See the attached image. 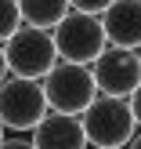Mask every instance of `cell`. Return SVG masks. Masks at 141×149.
<instances>
[{"label": "cell", "mask_w": 141, "mask_h": 149, "mask_svg": "<svg viewBox=\"0 0 141 149\" xmlns=\"http://www.w3.org/2000/svg\"><path fill=\"white\" fill-rule=\"evenodd\" d=\"M127 102H130V113H134V124L141 127V84H138L134 91L127 95Z\"/></svg>", "instance_id": "12"}, {"label": "cell", "mask_w": 141, "mask_h": 149, "mask_svg": "<svg viewBox=\"0 0 141 149\" xmlns=\"http://www.w3.org/2000/svg\"><path fill=\"white\" fill-rule=\"evenodd\" d=\"M47 98H43V87L40 80H29V77H14L7 73L0 80V124L4 131H33L36 124L47 116Z\"/></svg>", "instance_id": "4"}, {"label": "cell", "mask_w": 141, "mask_h": 149, "mask_svg": "<svg viewBox=\"0 0 141 149\" xmlns=\"http://www.w3.org/2000/svg\"><path fill=\"white\" fill-rule=\"evenodd\" d=\"M98 18L112 47H141V0H112Z\"/></svg>", "instance_id": "8"}, {"label": "cell", "mask_w": 141, "mask_h": 149, "mask_svg": "<svg viewBox=\"0 0 141 149\" xmlns=\"http://www.w3.org/2000/svg\"><path fill=\"white\" fill-rule=\"evenodd\" d=\"M109 4H112V0H69L72 11H87V15H101Z\"/></svg>", "instance_id": "11"}, {"label": "cell", "mask_w": 141, "mask_h": 149, "mask_svg": "<svg viewBox=\"0 0 141 149\" xmlns=\"http://www.w3.org/2000/svg\"><path fill=\"white\" fill-rule=\"evenodd\" d=\"M18 11H22V22H25V26L51 29L69 11V0H18Z\"/></svg>", "instance_id": "9"}, {"label": "cell", "mask_w": 141, "mask_h": 149, "mask_svg": "<svg viewBox=\"0 0 141 149\" xmlns=\"http://www.w3.org/2000/svg\"><path fill=\"white\" fill-rule=\"evenodd\" d=\"M33 146L36 149H87V135L76 113L47 109V116L33 127Z\"/></svg>", "instance_id": "7"}, {"label": "cell", "mask_w": 141, "mask_h": 149, "mask_svg": "<svg viewBox=\"0 0 141 149\" xmlns=\"http://www.w3.org/2000/svg\"><path fill=\"white\" fill-rule=\"evenodd\" d=\"M123 149H141V131H138V135H134V138H130V142H127V146H123Z\"/></svg>", "instance_id": "15"}, {"label": "cell", "mask_w": 141, "mask_h": 149, "mask_svg": "<svg viewBox=\"0 0 141 149\" xmlns=\"http://www.w3.org/2000/svg\"><path fill=\"white\" fill-rule=\"evenodd\" d=\"M80 124H83L87 146H94V149H123L134 138V127H138L130 102L120 98V95H101V91L80 113Z\"/></svg>", "instance_id": "1"}, {"label": "cell", "mask_w": 141, "mask_h": 149, "mask_svg": "<svg viewBox=\"0 0 141 149\" xmlns=\"http://www.w3.org/2000/svg\"><path fill=\"white\" fill-rule=\"evenodd\" d=\"M0 142H4V124H0Z\"/></svg>", "instance_id": "16"}, {"label": "cell", "mask_w": 141, "mask_h": 149, "mask_svg": "<svg viewBox=\"0 0 141 149\" xmlns=\"http://www.w3.org/2000/svg\"><path fill=\"white\" fill-rule=\"evenodd\" d=\"M40 87H43V98H47L51 109H58V113H76V116L83 113V109L91 106V98L98 95L91 65L65 62V58H58L40 77Z\"/></svg>", "instance_id": "2"}, {"label": "cell", "mask_w": 141, "mask_h": 149, "mask_svg": "<svg viewBox=\"0 0 141 149\" xmlns=\"http://www.w3.org/2000/svg\"><path fill=\"white\" fill-rule=\"evenodd\" d=\"M4 58H7V73H14V77H29V80H40L43 73L58 62L54 36H51V29L25 26V22H22V26L4 40Z\"/></svg>", "instance_id": "5"}, {"label": "cell", "mask_w": 141, "mask_h": 149, "mask_svg": "<svg viewBox=\"0 0 141 149\" xmlns=\"http://www.w3.org/2000/svg\"><path fill=\"white\" fill-rule=\"evenodd\" d=\"M0 149H36V146H33V138H18L14 135V138H4Z\"/></svg>", "instance_id": "13"}, {"label": "cell", "mask_w": 141, "mask_h": 149, "mask_svg": "<svg viewBox=\"0 0 141 149\" xmlns=\"http://www.w3.org/2000/svg\"><path fill=\"white\" fill-rule=\"evenodd\" d=\"M7 77V58H4V44H0V80Z\"/></svg>", "instance_id": "14"}, {"label": "cell", "mask_w": 141, "mask_h": 149, "mask_svg": "<svg viewBox=\"0 0 141 149\" xmlns=\"http://www.w3.org/2000/svg\"><path fill=\"white\" fill-rule=\"evenodd\" d=\"M138 55H141V47H138Z\"/></svg>", "instance_id": "17"}, {"label": "cell", "mask_w": 141, "mask_h": 149, "mask_svg": "<svg viewBox=\"0 0 141 149\" xmlns=\"http://www.w3.org/2000/svg\"><path fill=\"white\" fill-rule=\"evenodd\" d=\"M51 36H54L58 58H65V62H83V65H91L94 58L109 47L101 18L98 15H87V11H72V7L51 26Z\"/></svg>", "instance_id": "3"}, {"label": "cell", "mask_w": 141, "mask_h": 149, "mask_svg": "<svg viewBox=\"0 0 141 149\" xmlns=\"http://www.w3.org/2000/svg\"><path fill=\"white\" fill-rule=\"evenodd\" d=\"M91 73H94V84H98L101 95L127 98L141 84V55H138V47H112L109 44L91 62Z\"/></svg>", "instance_id": "6"}, {"label": "cell", "mask_w": 141, "mask_h": 149, "mask_svg": "<svg viewBox=\"0 0 141 149\" xmlns=\"http://www.w3.org/2000/svg\"><path fill=\"white\" fill-rule=\"evenodd\" d=\"M22 26V11H18V0H0V44Z\"/></svg>", "instance_id": "10"}]
</instances>
